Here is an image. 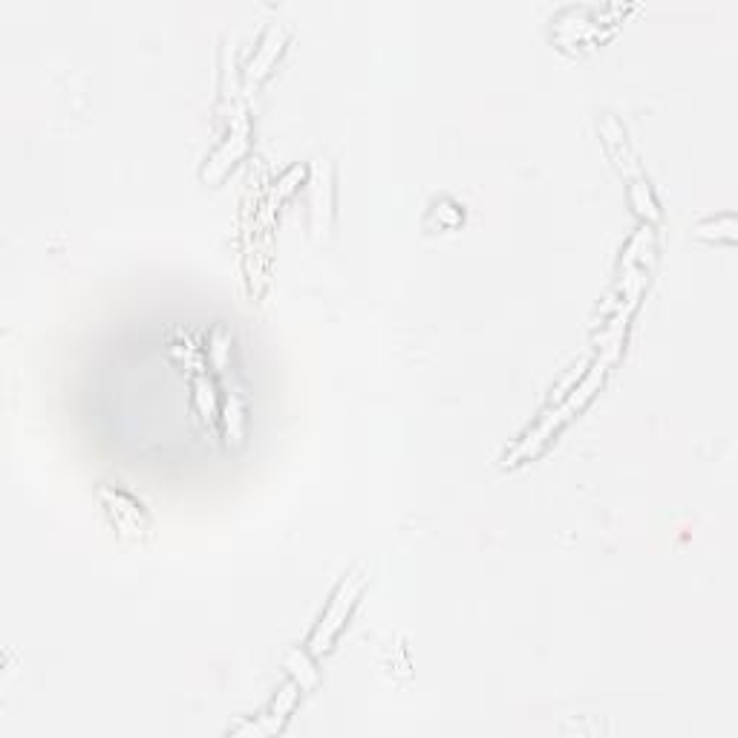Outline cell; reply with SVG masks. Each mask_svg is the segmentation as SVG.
Instances as JSON below:
<instances>
[{
	"label": "cell",
	"instance_id": "cell-2",
	"mask_svg": "<svg viewBox=\"0 0 738 738\" xmlns=\"http://www.w3.org/2000/svg\"><path fill=\"white\" fill-rule=\"evenodd\" d=\"M280 44H283V29L271 26L269 35H266V41H263V50L257 52V58H254V61H251V67H248V78H260V75L269 70L271 61H274V55L280 52Z\"/></svg>",
	"mask_w": 738,
	"mask_h": 738
},
{
	"label": "cell",
	"instance_id": "cell-1",
	"mask_svg": "<svg viewBox=\"0 0 738 738\" xmlns=\"http://www.w3.org/2000/svg\"><path fill=\"white\" fill-rule=\"evenodd\" d=\"M361 589H364V577H361V574H352V577H346L344 583H341V589H338V594L332 597L326 615L320 620L318 632L312 635V652H315V655L329 649V643L335 640L338 629L346 623V615H349V609L355 606V600H358Z\"/></svg>",
	"mask_w": 738,
	"mask_h": 738
}]
</instances>
